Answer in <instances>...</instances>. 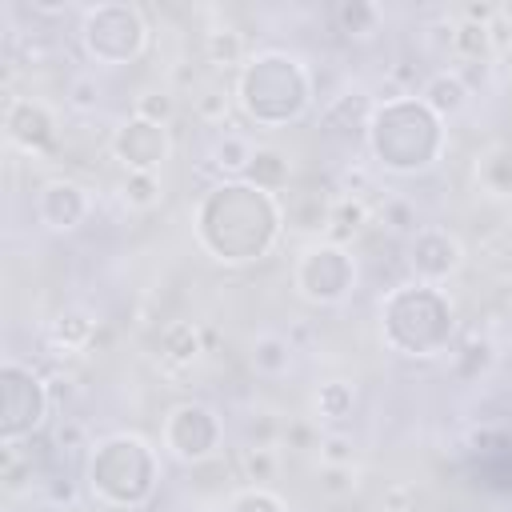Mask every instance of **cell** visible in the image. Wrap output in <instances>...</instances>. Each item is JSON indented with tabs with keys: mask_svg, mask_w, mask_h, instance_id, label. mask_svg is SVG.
<instances>
[{
	"mask_svg": "<svg viewBox=\"0 0 512 512\" xmlns=\"http://www.w3.org/2000/svg\"><path fill=\"white\" fill-rule=\"evenodd\" d=\"M332 20H336V28H340L344 36L368 40V36L376 32V24H380V8L368 4V0H340V4L332 8Z\"/></svg>",
	"mask_w": 512,
	"mask_h": 512,
	"instance_id": "obj_18",
	"label": "cell"
},
{
	"mask_svg": "<svg viewBox=\"0 0 512 512\" xmlns=\"http://www.w3.org/2000/svg\"><path fill=\"white\" fill-rule=\"evenodd\" d=\"M384 224H388L392 232H412V236H416V204H408V200H388V204H384Z\"/></svg>",
	"mask_w": 512,
	"mask_h": 512,
	"instance_id": "obj_35",
	"label": "cell"
},
{
	"mask_svg": "<svg viewBox=\"0 0 512 512\" xmlns=\"http://www.w3.org/2000/svg\"><path fill=\"white\" fill-rule=\"evenodd\" d=\"M420 100L444 120V116H456L464 104H468V80L460 72H436L424 80V92Z\"/></svg>",
	"mask_w": 512,
	"mask_h": 512,
	"instance_id": "obj_15",
	"label": "cell"
},
{
	"mask_svg": "<svg viewBox=\"0 0 512 512\" xmlns=\"http://www.w3.org/2000/svg\"><path fill=\"white\" fill-rule=\"evenodd\" d=\"M160 348H164L168 360L188 364V360H196V352H200V332H196L188 320H176V324H168V328L160 332Z\"/></svg>",
	"mask_w": 512,
	"mask_h": 512,
	"instance_id": "obj_22",
	"label": "cell"
},
{
	"mask_svg": "<svg viewBox=\"0 0 512 512\" xmlns=\"http://www.w3.org/2000/svg\"><path fill=\"white\" fill-rule=\"evenodd\" d=\"M52 336H56L64 348H80V344H88V336H92V320L80 316V312H68V316H60V320L52 324Z\"/></svg>",
	"mask_w": 512,
	"mask_h": 512,
	"instance_id": "obj_29",
	"label": "cell"
},
{
	"mask_svg": "<svg viewBox=\"0 0 512 512\" xmlns=\"http://www.w3.org/2000/svg\"><path fill=\"white\" fill-rule=\"evenodd\" d=\"M164 444L184 464H204L220 448V420L208 404H176L164 420Z\"/></svg>",
	"mask_w": 512,
	"mask_h": 512,
	"instance_id": "obj_9",
	"label": "cell"
},
{
	"mask_svg": "<svg viewBox=\"0 0 512 512\" xmlns=\"http://www.w3.org/2000/svg\"><path fill=\"white\" fill-rule=\"evenodd\" d=\"M356 408V384L348 380H324L316 388V416L320 420H348Z\"/></svg>",
	"mask_w": 512,
	"mask_h": 512,
	"instance_id": "obj_20",
	"label": "cell"
},
{
	"mask_svg": "<svg viewBox=\"0 0 512 512\" xmlns=\"http://www.w3.org/2000/svg\"><path fill=\"white\" fill-rule=\"evenodd\" d=\"M352 452H356V444H352V436H344V432H332V436L320 440V460H324L328 468L352 464Z\"/></svg>",
	"mask_w": 512,
	"mask_h": 512,
	"instance_id": "obj_32",
	"label": "cell"
},
{
	"mask_svg": "<svg viewBox=\"0 0 512 512\" xmlns=\"http://www.w3.org/2000/svg\"><path fill=\"white\" fill-rule=\"evenodd\" d=\"M112 152H116V160H124L128 172H156L168 160V128L152 124L144 116H132L128 124L116 128Z\"/></svg>",
	"mask_w": 512,
	"mask_h": 512,
	"instance_id": "obj_10",
	"label": "cell"
},
{
	"mask_svg": "<svg viewBox=\"0 0 512 512\" xmlns=\"http://www.w3.org/2000/svg\"><path fill=\"white\" fill-rule=\"evenodd\" d=\"M196 236L224 264L260 260L280 236V204L248 180H220L196 208Z\"/></svg>",
	"mask_w": 512,
	"mask_h": 512,
	"instance_id": "obj_1",
	"label": "cell"
},
{
	"mask_svg": "<svg viewBox=\"0 0 512 512\" xmlns=\"http://www.w3.org/2000/svg\"><path fill=\"white\" fill-rule=\"evenodd\" d=\"M372 112H376L372 96H368L364 88H352V92H340V96L324 108L320 124H324V132L336 136V140H356V136H368Z\"/></svg>",
	"mask_w": 512,
	"mask_h": 512,
	"instance_id": "obj_14",
	"label": "cell"
},
{
	"mask_svg": "<svg viewBox=\"0 0 512 512\" xmlns=\"http://www.w3.org/2000/svg\"><path fill=\"white\" fill-rule=\"evenodd\" d=\"M136 116L152 120V124H168L172 120V96L168 92H148L136 100Z\"/></svg>",
	"mask_w": 512,
	"mask_h": 512,
	"instance_id": "obj_33",
	"label": "cell"
},
{
	"mask_svg": "<svg viewBox=\"0 0 512 512\" xmlns=\"http://www.w3.org/2000/svg\"><path fill=\"white\" fill-rule=\"evenodd\" d=\"M240 468H244V476H248V480L264 484V480H272V476H276V456H272V448H268V444H252V448H244V452H240Z\"/></svg>",
	"mask_w": 512,
	"mask_h": 512,
	"instance_id": "obj_28",
	"label": "cell"
},
{
	"mask_svg": "<svg viewBox=\"0 0 512 512\" xmlns=\"http://www.w3.org/2000/svg\"><path fill=\"white\" fill-rule=\"evenodd\" d=\"M48 416V384L16 364V360H4L0 368V440L4 448L16 444L20 436H32Z\"/></svg>",
	"mask_w": 512,
	"mask_h": 512,
	"instance_id": "obj_7",
	"label": "cell"
},
{
	"mask_svg": "<svg viewBox=\"0 0 512 512\" xmlns=\"http://www.w3.org/2000/svg\"><path fill=\"white\" fill-rule=\"evenodd\" d=\"M480 444V480L496 492L512 488V440L508 436H476Z\"/></svg>",
	"mask_w": 512,
	"mask_h": 512,
	"instance_id": "obj_16",
	"label": "cell"
},
{
	"mask_svg": "<svg viewBox=\"0 0 512 512\" xmlns=\"http://www.w3.org/2000/svg\"><path fill=\"white\" fill-rule=\"evenodd\" d=\"M460 260H464L460 240L448 236V232H440V228H424L408 244V264L420 276V284H436V280L452 276L460 268Z\"/></svg>",
	"mask_w": 512,
	"mask_h": 512,
	"instance_id": "obj_11",
	"label": "cell"
},
{
	"mask_svg": "<svg viewBox=\"0 0 512 512\" xmlns=\"http://www.w3.org/2000/svg\"><path fill=\"white\" fill-rule=\"evenodd\" d=\"M240 56H244L240 32H232V28L208 32V60H212V64H240Z\"/></svg>",
	"mask_w": 512,
	"mask_h": 512,
	"instance_id": "obj_25",
	"label": "cell"
},
{
	"mask_svg": "<svg viewBox=\"0 0 512 512\" xmlns=\"http://www.w3.org/2000/svg\"><path fill=\"white\" fill-rule=\"evenodd\" d=\"M384 508L388 512H412L416 508V488L412 484H392L384 492Z\"/></svg>",
	"mask_w": 512,
	"mask_h": 512,
	"instance_id": "obj_38",
	"label": "cell"
},
{
	"mask_svg": "<svg viewBox=\"0 0 512 512\" xmlns=\"http://www.w3.org/2000/svg\"><path fill=\"white\" fill-rule=\"evenodd\" d=\"M80 36H84V48L92 60L132 64L148 44V24H144V12L136 4L112 0V4H96L84 12Z\"/></svg>",
	"mask_w": 512,
	"mask_h": 512,
	"instance_id": "obj_6",
	"label": "cell"
},
{
	"mask_svg": "<svg viewBox=\"0 0 512 512\" xmlns=\"http://www.w3.org/2000/svg\"><path fill=\"white\" fill-rule=\"evenodd\" d=\"M64 104L72 112H96L100 108V84L92 76H72L64 88Z\"/></svg>",
	"mask_w": 512,
	"mask_h": 512,
	"instance_id": "obj_26",
	"label": "cell"
},
{
	"mask_svg": "<svg viewBox=\"0 0 512 512\" xmlns=\"http://www.w3.org/2000/svg\"><path fill=\"white\" fill-rule=\"evenodd\" d=\"M236 100H240L244 116L256 120L260 128H280V124H292L304 116V108L312 100V80L296 56L260 52L244 64Z\"/></svg>",
	"mask_w": 512,
	"mask_h": 512,
	"instance_id": "obj_3",
	"label": "cell"
},
{
	"mask_svg": "<svg viewBox=\"0 0 512 512\" xmlns=\"http://www.w3.org/2000/svg\"><path fill=\"white\" fill-rule=\"evenodd\" d=\"M252 152H256V144H252L248 136H240V132H224L220 144L212 148V164H216L224 176H240V180H244Z\"/></svg>",
	"mask_w": 512,
	"mask_h": 512,
	"instance_id": "obj_19",
	"label": "cell"
},
{
	"mask_svg": "<svg viewBox=\"0 0 512 512\" xmlns=\"http://www.w3.org/2000/svg\"><path fill=\"white\" fill-rule=\"evenodd\" d=\"M228 512H284V500L268 488H244L240 496H232Z\"/></svg>",
	"mask_w": 512,
	"mask_h": 512,
	"instance_id": "obj_30",
	"label": "cell"
},
{
	"mask_svg": "<svg viewBox=\"0 0 512 512\" xmlns=\"http://www.w3.org/2000/svg\"><path fill=\"white\" fill-rule=\"evenodd\" d=\"M244 180L256 184V188H264V192H280V188L288 184V160H284V152H276V148H256L252 160H248Z\"/></svg>",
	"mask_w": 512,
	"mask_h": 512,
	"instance_id": "obj_17",
	"label": "cell"
},
{
	"mask_svg": "<svg viewBox=\"0 0 512 512\" xmlns=\"http://www.w3.org/2000/svg\"><path fill=\"white\" fill-rule=\"evenodd\" d=\"M356 284V264L344 244H312L296 264V288L312 304H340Z\"/></svg>",
	"mask_w": 512,
	"mask_h": 512,
	"instance_id": "obj_8",
	"label": "cell"
},
{
	"mask_svg": "<svg viewBox=\"0 0 512 512\" xmlns=\"http://www.w3.org/2000/svg\"><path fill=\"white\" fill-rule=\"evenodd\" d=\"M360 224H364V204L360 200H352V196H344V200H332V220H328V228H332V244H340L344 236H352V232H360Z\"/></svg>",
	"mask_w": 512,
	"mask_h": 512,
	"instance_id": "obj_24",
	"label": "cell"
},
{
	"mask_svg": "<svg viewBox=\"0 0 512 512\" xmlns=\"http://www.w3.org/2000/svg\"><path fill=\"white\" fill-rule=\"evenodd\" d=\"M56 444H64V448L80 444V424H60V432H56Z\"/></svg>",
	"mask_w": 512,
	"mask_h": 512,
	"instance_id": "obj_39",
	"label": "cell"
},
{
	"mask_svg": "<svg viewBox=\"0 0 512 512\" xmlns=\"http://www.w3.org/2000/svg\"><path fill=\"white\" fill-rule=\"evenodd\" d=\"M288 364H292V340H284L276 332L256 336V344H252V368L256 372L280 376V372H288Z\"/></svg>",
	"mask_w": 512,
	"mask_h": 512,
	"instance_id": "obj_21",
	"label": "cell"
},
{
	"mask_svg": "<svg viewBox=\"0 0 512 512\" xmlns=\"http://www.w3.org/2000/svg\"><path fill=\"white\" fill-rule=\"evenodd\" d=\"M484 180L492 192H512V156H492L484 164Z\"/></svg>",
	"mask_w": 512,
	"mask_h": 512,
	"instance_id": "obj_37",
	"label": "cell"
},
{
	"mask_svg": "<svg viewBox=\"0 0 512 512\" xmlns=\"http://www.w3.org/2000/svg\"><path fill=\"white\" fill-rule=\"evenodd\" d=\"M124 200H128L132 208H152V204H160V184H156V176H152V172H128V180H124Z\"/></svg>",
	"mask_w": 512,
	"mask_h": 512,
	"instance_id": "obj_27",
	"label": "cell"
},
{
	"mask_svg": "<svg viewBox=\"0 0 512 512\" xmlns=\"http://www.w3.org/2000/svg\"><path fill=\"white\" fill-rule=\"evenodd\" d=\"M196 512H212V508H196Z\"/></svg>",
	"mask_w": 512,
	"mask_h": 512,
	"instance_id": "obj_40",
	"label": "cell"
},
{
	"mask_svg": "<svg viewBox=\"0 0 512 512\" xmlns=\"http://www.w3.org/2000/svg\"><path fill=\"white\" fill-rule=\"evenodd\" d=\"M384 344L400 356H436L452 340V304L432 284H404L392 288L380 308Z\"/></svg>",
	"mask_w": 512,
	"mask_h": 512,
	"instance_id": "obj_4",
	"label": "cell"
},
{
	"mask_svg": "<svg viewBox=\"0 0 512 512\" xmlns=\"http://www.w3.org/2000/svg\"><path fill=\"white\" fill-rule=\"evenodd\" d=\"M92 492L112 508H140L156 492V452L140 436H108L88 460Z\"/></svg>",
	"mask_w": 512,
	"mask_h": 512,
	"instance_id": "obj_5",
	"label": "cell"
},
{
	"mask_svg": "<svg viewBox=\"0 0 512 512\" xmlns=\"http://www.w3.org/2000/svg\"><path fill=\"white\" fill-rule=\"evenodd\" d=\"M320 488H324L328 496H348V492L356 488V472H352V464H336V468H328V464H324Z\"/></svg>",
	"mask_w": 512,
	"mask_h": 512,
	"instance_id": "obj_36",
	"label": "cell"
},
{
	"mask_svg": "<svg viewBox=\"0 0 512 512\" xmlns=\"http://www.w3.org/2000/svg\"><path fill=\"white\" fill-rule=\"evenodd\" d=\"M4 128H8V140H16L20 148H48L52 136H56V124H52V112L28 96H12L8 100V112H4Z\"/></svg>",
	"mask_w": 512,
	"mask_h": 512,
	"instance_id": "obj_13",
	"label": "cell"
},
{
	"mask_svg": "<svg viewBox=\"0 0 512 512\" xmlns=\"http://www.w3.org/2000/svg\"><path fill=\"white\" fill-rule=\"evenodd\" d=\"M488 364H492V344H488V340H468L464 352H460V360H456V372H460L464 380H476Z\"/></svg>",
	"mask_w": 512,
	"mask_h": 512,
	"instance_id": "obj_31",
	"label": "cell"
},
{
	"mask_svg": "<svg viewBox=\"0 0 512 512\" xmlns=\"http://www.w3.org/2000/svg\"><path fill=\"white\" fill-rule=\"evenodd\" d=\"M36 212L48 228L56 232H72L84 216H88V196L76 180H52L40 188V200H36Z\"/></svg>",
	"mask_w": 512,
	"mask_h": 512,
	"instance_id": "obj_12",
	"label": "cell"
},
{
	"mask_svg": "<svg viewBox=\"0 0 512 512\" xmlns=\"http://www.w3.org/2000/svg\"><path fill=\"white\" fill-rule=\"evenodd\" d=\"M368 144L376 164L400 176L428 172L444 152V120L420 96H392L376 104L368 124Z\"/></svg>",
	"mask_w": 512,
	"mask_h": 512,
	"instance_id": "obj_2",
	"label": "cell"
},
{
	"mask_svg": "<svg viewBox=\"0 0 512 512\" xmlns=\"http://www.w3.org/2000/svg\"><path fill=\"white\" fill-rule=\"evenodd\" d=\"M196 116L204 124H224L228 120V96L220 88H208L204 96H196Z\"/></svg>",
	"mask_w": 512,
	"mask_h": 512,
	"instance_id": "obj_34",
	"label": "cell"
},
{
	"mask_svg": "<svg viewBox=\"0 0 512 512\" xmlns=\"http://www.w3.org/2000/svg\"><path fill=\"white\" fill-rule=\"evenodd\" d=\"M452 48H456V56H464V60H472V64H484V56L492 52V32H488V24L464 20V24L452 32Z\"/></svg>",
	"mask_w": 512,
	"mask_h": 512,
	"instance_id": "obj_23",
	"label": "cell"
}]
</instances>
